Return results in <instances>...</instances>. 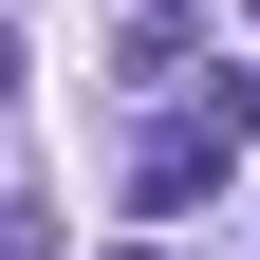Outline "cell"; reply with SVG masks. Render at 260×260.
I'll return each instance as SVG.
<instances>
[{
	"mask_svg": "<svg viewBox=\"0 0 260 260\" xmlns=\"http://www.w3.org/2000/svg\"><path fill=\"white\" fill-rule=\"evenodd\" d=\"M260 149V75H223V93H186L168 130H149V149H130V186H149V205H205L223 168H242Z\"/></svg>",
	"mask_w": 260,
	"mask_h": 260,
	"instance_id": "obj_1",
	"label": "cell"
},
{
	"mask_svg": "<svg viewBox=\"0 0 260 260\" xmlns=\"http://www.w3.org/2000/svg\"><path fill=\"white\" fill-rule=\"evenodd\" d=\"M0 260H56V205H19V186H0Z\"/></svg>",
	"mask_w": 260,
	"mask_h": 260,
	"instance_id": "obj_2",
	"label": "cell"
},
{
	"mask_svg": "<svg viewBox=\"0 0 260 260\" xmlns=\"http://www.w3.org/2000/svg\"><path fill=\"white\" fill-rule=\"evenodd\" d=\"M130 19H186V0H130Z\"/></svg>",
	"mask_w": 260,
	"mask_h": 260,
	"instance_id": "obj_3",
	"label": "cell"
},
{
	"mask_svg": "<svg viewBox=\"0 0 260 260\" xmlns=\"http://www.w3.org/2000/svg\"><path fill=\"white\" fill-rule=\"evenodd\" d=\"M0 93H19V38H0Z\"/></svg>",
	"mask_w": 260,
	"mask_h": 260,
	"instance_id": "obj_4",
	"label": "cell"
},
{
	"mask_svg": "<svg viewBox=\"0 0 260 260\" xmlns=\"http://www.w3.org/2000/svg\"><path fill=\"white\" fill-rule=\"evenodd\" d=\"M130 260H149V242H130Z\"/></svg>",
	"mask_w": 260,
	"mask_h": 260,
	"instance_id": "obj_5",
	"label": "cell"
}]
</instances>
